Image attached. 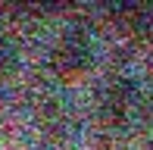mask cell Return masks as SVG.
Wrapping results in <instances>:
<instances>
[{"label": "cell", "instance_id": "3", "mask_svg": "<svg viewBox=\"0 0 153 150\" xmlns=\"http://www.w3.org/2000/svg\"><path fill=\"white\" fill-rule=\"evenodd\" d=\"M16 69H19V47L13 38L0 35V81L16 75Z\"/></svg>", "mask_w": 153, "mask_h": 150}, {"label": "cell", "instance_id": "2", "mask_svg": "<svg viewBox=\"0 0 153 150\" xmlns=\"http://www.w3.org/2000/svg\"><path fill=\"white\" fill-rule=\"evenodd\" d=\"M137 100H141V94H137L134 81L125 78V75H113L97 91V113L106 125H125L134 116Z\"/></svg>", "mask_w": 153, "mask_h": 150}, {"label": "cell", "instance_id": "1", "mask_svg": "<svg viewBox=\"0 0 153 150\" xmlns=\"http://www.w3.org/2000/svg\"><path fill=\"white\" fill-rule=\"evenodd\" d=\"M97 63V44L91 31L85 28H66L50 47V69L62 81H78L94 69Z\"/></svg>", "mask_w": 153, "mask_h": 150}, {"label": "cell", "instance_id": "4", "mask_svg": "<svg viewBox=\"0 0 153 150\" xmlns=\"http://www.w3.org/2000/svg\"><path fill=\"white\" fill-rule=\"evenodd\" d=\"M147 75L153 78V47H150V56H147Z\"/></svg>", "mask_w": 153, "mask_h": 150}, {"label": "cell", "instance_id": "5", "mask_svg": "<svg viewBox=\"0 0 153 150\" xmlns=\"http://www.w3.org/2000/svg\"><path fill=\"white\" fill-rule=\"evenodd\" d=\"M144 150H153V141H150V144H147V147H144Z\"/></svg>", "mask_w": 153, "mask_h": 150}]
</instances>
